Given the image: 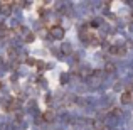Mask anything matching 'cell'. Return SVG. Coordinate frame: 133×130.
Instances as JSON below:
<instances>
[{
  "label": "cell",
  "mask_w": 133,
  "mask_h": 130,
  "mask_svg": "<svg viewBox=\"0 0 133 130\" xmlns=\"http://www.w3.org/2000/svg\"><path fill=\"white\" fill-rule=\"evenodd\" d=\"M51 34L56 37V39H62V37H64V29L59 27V26H56V27H52V29H51Z\"/></svg>",
  "instance_id": "obj_1"
},
{
  "label": "cell",
  "mask_w": 133,
  "mask_h": 130,
  "mask_svg": "<svg viewBox=\"0 0 133 130\" xmlns=\"http://www.w3.org/2000/svg\"><path fill=\"white\" fill-rule=\"evenodd\" d=\"M130 101H131V93L130 91H125L121 95V103H130Z\"/></svg>",
  "instance_id": "obj_2"
},
{
  "label": "cell",
  "mask_w": 133,
  "mask_h": 130,
  "mask_svg": "<svg viewBox=\"0 0 133 130\" xmlns=\"http://www.w3.org/2000/svg\"><path fill=\"white\" fill-rule=\"evenodd\" d=\"M42 118H44L45 122H51L52 120V113H51V112H45V113L42 115Z\"/></svg>",
  "instance_id": "obj_3"
}]
</instances>
